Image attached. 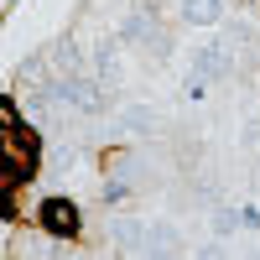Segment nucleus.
<instances>
[{
    "instance_id": "obj_1",
    "label": "nucleus",
    "mask_w": 260,
    "mask_h": 260,
    "mask_svg": "<svg viewBox=\"0 0 260 260\" xmlns=\"http://www.w3.org/2000/svg\"><path fill=\"white\" fill-rule=\"evenodd\" d=\"M37 156H42V146L26 125H6V182H26L31 172H37Z\"/></svg>"
},
{
    "instance_id": "obj_2",
    "label": "nucleus",
    "mask_w": 260,
    "mask_h": 260,
    "mask_svg": "<svg viewBox=\"0 0 260 260\" xmlns=\"http://www.w3.org/2000/svg\"><path fill=\"white\" fill-rule=\"evenodd\" d=\"M37 224H42V234H52V240H78L83 234V213H78V203L73 198H42V208H37Z\"/></svg>"
},
{
    "instance_id": "obj_3",
    "label": "nucleus",
    "mask_w": 260,
    "mask_h": 260,
    "mask_svg": "<svg viewBox=\"0 0 260 260\" xmlns=\"http://www.w3.org/2000/svg\"><path fill=\"white\" fill-rule=\"evenodd\" d=\"M120 47H146V52H156V57H167V37H161V21L151 16V11H130L125 21H120Z\"/></svg>"
},
{
    "instance_id": "obj_4",
    "label": "nucleus",
    "mask_w": 260,
    "mask_h": 260,
    "mask_svg": "<svg viewBox=\"0 0 260 260\" xmlns=\"http://www.w3.org/2000/svg\"><path fill=\"white\" fill-rule=\"evenodd\" d=\"M192 62V78H229V68H234V57H229V47H224V37H213V42H203L198 52L187 57Z\"/></svg>"
},
{
    "instance_id": "obj_5",
    "label": "nucleus",
    "mask_w": 260,
    "mask_h": 260,
    "mask_svg": "<svg viewBox=\"0 0 260 260\" xmlns=\"http://www.w3.org/2000/svg\"><path fill=\"white\" fill-rule=\"evenodd\" d=\"M94 78L104 83V89L125 83V57H120V37H104L99 47H94Z\"/></svg>"
},
{
    "instance_id": "obj_6",
    "label": "nucleus",
    "mask_w": 260,
    "mask_h": 260,
    "mask_svg": "<svg viewBox=\"0 0 260 260\" xmlns=\"http://www.w3.org/2000/svg\"><path fill=\"white\" fill-rule=\"evenodd\" d=\"M182 21L187 26H219L224 21V0H182Z\"/></svg>"
},
{
    "instance_id": "obj_7",
    "label": "nucleus",
    "mask_w": 260,
    "mask_h": 260,
    "mask_svg": "<svg viewBox=\"0 0 260 260\" xmlns=\"http://www.w3.org/2000/svg\"><path fill=\"white\" fill-rule=\"evenodd\" d=\"M110 240H115L120 250H141V245L151 240V224H136V219H115V224H110Z\"/></svg>"
},
{
    "instance_id": "obj_8",
    "label": "nucleus",
    "mask_w": 260,
    "mask_h": 260,
    "mask_svg": "<svg viewBox=\"0 0 260 260\" xmlns=\"http://www.w3.org/2000/svg\"><path fill=\"white\" fill-rule=\"evenodd\" d=\"M73 104H78V115H99V110H104L99 78H73Z\"/></svg>"
},
{
    "instance_id": "obj_9",
    "label": "nucleus",
    "mask_w": 260,
    "mask_h": 260,
    "mask_svg": "<svg viewBox=\"0 0 260 260\" xmlns=\"http://www.w3.org/2000/svg\"><path fill=\"white\" fill-rule=\"evenodd\" d=\"M47 62H52L57 73H78V42L73 37H57L52 47H47Z\"/></svg>"
},
{
    "instance_id": "obj_10",
    "label": "nucleus",
    "mask_w": 260,
    "mask_h": 260,
    "mask_svg": "<svg viewBox=\"0 0 260 260\" xmlns=\"http://www.w3.org/2000/svg\"><path fill=\"white\" fill-rule=\"evenodd\" d=\"M120 125L130 130V136H151V130H156V110H151V104H130V110L120 115Z\"/></svg>"
},
{
    "instance_id": "obj_11",
    "label": "nucleus",
    "mask_w": 260,
    "mask_h": 260,
    "mask_svg": "<svg viewBox=\"0 0 260 260\" xmlns=\"http://www.w3.org/2000/svg\"><path fill=\"white\" fill-rule=\"evenodd\" d=\"M240 224H245V208H219L213 213V234H234Z\"/></svg>"
},
{
    "instance_id": "obj_12",
    "label": "nucleus",
    "mask_w": 260,
    "mask_h": 260,
    "mask_svg": "<svg viewBox=\"0 0 260 260\" xmlns=\"http://www.w3.org/2000/svg\"><path fill=\"white\" fill-rule=\"evenodd\" d=\"M99 198L110 203V208H120V203H130V182H125V177H115V182H104V192H99Z\"/></svg>"
},
{
    "instance_id": "obj_13",
    "label": "nucleus",
    "mask_w": 260,
    "mask_h": 260,
    "mask_svg": "<svg viewBox=\"0 0 260 260\" xmlns=\"http://www.w3.org/2000/svg\"><path fill=\"white\" fill-rule=\"evenodd\" d=\"M42 68H47V52L26 57V62H21V68H16V78H21V83H37V73H42Z\"/></svg>"
},
{
    "instance_id": "obj_14",
    "label": "nucleus",
    "mask_w": 260,
    "mask_h": 260,
    "mask_svg": "<svg viewBox=\"0 0 260 260\" xmlns=\"http://www.w3.org/2000/svg\"><path fill=\"white\" fill-rule=\"evenodd\" d=\"M0 125H21V110H16V99H11V94L0 99Z\"/></svg>"
},
{
    "instance_id": "obj_15",
    "label": "nucleus",
    "mask_w": 260,
    "mask_h": 260,
    "mask_svg": "<svg viewBox=\"0 0 260 260\" xmlns=\"http://www.w3.org/2000/svg\"><path fill=\"white\" fill-rule=\"evenodd\" d=\"M255 146H260V130H255Z\"/></svg>"
}]
</instances>
